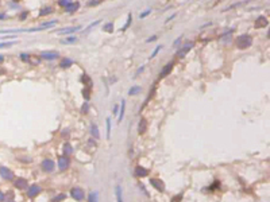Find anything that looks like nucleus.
<instances>
[{
	"mask_svg": "<svg viewBox=\"0 0 270 202\" xmlns=\"http://www.w3.org/2000/svg\"><path fill=\"white\" fill-rule=\"evenodd\" d=\"M115 193H116V199H118V202H123V197H122V187H120V186H116Z\"/></svg>",
	"mask_w": 270,
	"mask_h": 202,
	"instance_id": "25",
	"label": "nucleus"
},
{
	"mask_svg": "<svg viewBox=\"0 0 270 202\" xmlns=\"http://www.w3.org/2000/svg\"><path fill=\"white\" fill-rule=\"evenodd\" d=\"M103 31H105V32H113V23H111V22L105 23L104 26H103Z\"/></svg>",
	"mask_w": 270,
	"mask_h": 202,
	"instance_id": "24",
	"label": "nucleus"
},
{
	"mask_svg": "<svg viewBox=\"0 0 270 202\" xmlns=\"http://www.w3.org/2000/svg\"><path fill=\"white\" fill-rule=\"evenodd\" d=\"M150 12H151V10H150V8H148V10L143 11V12H142V13H140V15H139V18H140V19L146 18V16H147V15H148V13H150Z\"/></svg>",
	"mask_w": 270,
	"mask_h": 202,
	"instance_id": "38",
	"label": "nucleus"
},
{
	"mask_svg": "<svg viewBox=\"0 0 270 202\" xmlns=\"http://www.w3.org/2000/svg\"><path fill=\"white\" fill-rule=\"evenodd\" d=\"M181 39H182V38H181V37H180V38H177V39H176L174 42H173V47H177V46L181 43Z\"/></svg>",
	"mask_w": 270,
	"mask_h": 202,
	"instance_id": "42",
	"label": "nucleus"
},
{
	"mask_svg": "<svg viewBox=\"0 0 270 202\" xmlns=\"http://www.w3.org/2000/svg\"><path fill=\"white\" fill-rule=\"evenodd\" d=\"M92 86L93 85H88V86H85V88L81 90V93H82V96H84V98H85V101H88L89 98H91V89H92Z\"/></svg>",
	"mask_w": 270,
	"mask_h": 202,
	"instance_id": "18",
	"label": "nucleus"
},
{
	"mask_svg": "<svg viewBox=\"0 0 270 202\" xmlns=\"http://www.w3.org/2000/svg\"><path fill=\"white\" fill-rule=\"evenodd\" d=\"M40 166H42V170L45 172H53L56 164H54V162L51 160V159H45V160L40 163Z\"/></svg>",
	"mask_w": 270,
	"mask_h": 202,
	"instance_id": "6",
	"label": "nucleus"
},
{
	"mask_svg": "<svg viewBox=\"0 0 270 202\" xmlns=\"http://www.w3.org/2000/svg\"><path fill=\"white\" fill-rule=\"evenodd\" d=\"M97 3H99V1H96V0H93V1H89V3H88V5H96Z\"/></svg>",
	"mask_w": 270,
	"mask_h": 202,
	"instance_id": "48",
	"label": "nucleus"
},
{
	"mask_svg": "<svg viewBox=\"0 0 270 202\" xmlns=\"http://www.w3.org/2000/svg\"><path fill=\"white\" fill-rule=\"evenodd\" d=\"M146 129H147V120L145 117H142L139 121V125H138V133L143 135L146 132Z\"/></svg>",
	"mask_w": 270,
	"mask_h": 202,
	"instance_id": "15",
	"label": "nucleus"
},
{
	"mask_svg": "<svg viewBox=\"0 0 270 202\" xmlns=\"http://www.w3.org/2000/svg\"><path fill=\"white\" fill-rule=\"evenodd\" d=\"M119 113V107H115L113 108V115H118Z\"/></svg>",
	"mask_w": 270,
	"mask_h": 202,
	"instance_id": "46",
	"label": "nucleus"
},
{
	"mask_svg": "<svg viewBox=\"0 0 270 202\" xmlns=\"http://www.w3.org/2000/svg\"><path fill=\"white\" fill-rule=\"evenodd\" d=\"M2 39H3V40H8V39H16V35H14V34H10V35H7V37H3Z\"/></svg>",
	"mask_w": 270,
	"mask_h": 202,
	"instance_id": "39",
	"label": "nucleus"
},
{
	"mask_svg": "<svg viewBox=\"0 0 270 202\" xmlns=\"http://www.w3.org/2000/svg\"><path fill=\"white\" fill-rule=\"evenodd\" d=\"M111 137V117H107V139Z\"/></svg>",
	"mask_w": 270,
	"mask_h": 202,
	"instance_id": "29",
	"label": "nucleus"
},
{
	"mask_svg": "<svg viewBox=\"0 0 270 202\" xmlns=\"http://www.w3.org/2000/svg\"><path fill=\"white\" fill-rule=\"evenodd\" d=\"M254 24H255V27H256V28H262V27H266V26H269V20H267V18H266V16H263V15H259L258 18L255 19V22H254Z\"/></svg>",
	"mask_w": 270,
	"mask_h": 202,
	"instance_id": "9",
	"label": "nucleus"
},
{
	"mask_svg": "<svg viewBox=\"0 0 270 202\" xmlns=\"http://www.w3.org/2000/svg\"><path fill=\"white\" fill-rule=\"evenodd\" d=\"M131 20H132V16H131V13H128V16H127V22H126V24L122 27V31H126V30L128 28L130 24H131Z\"/></svg>",
	"mask_w": 270,
	"mask_h": 202,
	"instance_id": "27",
	"label": "nucleus"
},
{
	"mask_svg": "<svg viewBox=\"0 0 270 202\" xmlns=\"http://www.w3.org/2000/svg\"><path fill=\"white\" fill-rule=\"evenodd\" d=\"M173 66H174V62H169L167 65H165L164 69H162V72L159 73V78H165V77H167V74H170V73H172Z\"/></svg>",
	"mask_w": 270,
	"mask_h": 202,
	"instance_id": "11",
	"label": "nucleus"
},
{
	"mask_svg": "<svg viewBox=\"0 0 270 202\" xmlns=\"http://www.w3.org/2000/svg\"><path fill=\"white\" fill-rule=\"evenodd\" d=\"M194 46V43L193 42H186L184 46H181L180 48L177 50V53H176V57L177 58H184V57L186 55V54L189 53V51L192 50V47Z\"/></svg>",
	"mask_w": 270,
	"mask_h": 202,
	"instance_id": "2",
	"label": "nucleus"
},
{
	"mask_svg": "<svg viewBox=\"0 0 270 202\" xmlns=\"http://www.w3.org/2000/svg\"><path fill=\"white\" fill-rule=\"evenodd\" d=\"M68 132H69V131H68V129H65V131H64V136H68V135H69Z\"/></svg>",
	"mask_w": 270,
	"mask_h": 202,
	"instance_id": "52",
	"label": "nucleus"
},
{
	"mask_svg": "<svg viewBox=\"0 0 270 202\" xmlns=\"http://www.w3.org/2000/svg\"><path fill=\"white\" fill-rule=\"evenodd\" d=\"M15 43H16V40H11V42H2V43H0V48H3V47H10V46L15 45Z\"/></svg>",
	"mask_w": 270,
	"mask_h": 202,
	"instance_id": "31",
	"label": "nucleus"
},
{
	"mask_svg": "<svg viewBox=\"0 0 270 202\" xmlns=\"http://www.w3.org/2000/svg\"><path fill=\"white\" fill-rule=\"evenodd\" d=\"M19 57H20V59H22V61H24V62L30 61V55L27 53H20V55H19Z\"/></svg>",
	"mask_w": 270,
	"mask_h": 202,
	"instance_id": "34",
	"label": "nucleus"
},
{
	"mask_svg": "<svg viewBox=\"0 0 270 202\" xmlns=\"http://www.w3.org/2000/svg\"><path fill=\"white\" fill-rule=\"evenodd\" d=\"M88 109H89L88 102H84V105L81 107V113H86V112H88Z\"/></svg>",
	"mask_w": 270,
	"mask_h": 202,
	"instance_id": "36",
	"label": "nucleus"
},
{
	"mask_svg": "<svg viewBox=\"0 0 270 202\" xmlns=\"http://www.w3.org/2000/svg\"><path fill=\"white\" fill-rule=\"evenodd\" d=\"M69 164H70V159H69V156H66V155H61V156H58V168L61 170V171L66 170L68 167H69Z\"/></svg>",
	"mask_w": 270,
	"mask_h": 202,
	"instance_id": "4",
	"label": "nucleus"
},
{
	"mask_svg": "<svg viewBox=\"0 0 270 202\" xmlns=\"http://www.w3.org/2000/svg\"><path fill=\"white\" fill-rule=\"evenodd\" d=\"M251 45H253V38L248 34H242L239 37H236V39H235V46L238 48H242V50L251 47Z\"/></svg>",
	"mask_w": 270,
	"mask_h": 202,
	"instance_id": "1",
	"label": "nucleus"
},
{
	"mask_svg": "<svg viewBox=\"0 0 270 202\" xmlns=\"http://www.w3.org/2000/svg\"><path fill=\"white\" fill-rule=\"evenodd\" d=\"M61 42L62 43H74V42H77V38H76V37H69V38H66V39H62Z\"/></svg>",
	"mask_w": 270,
	"mask_h": 202,
	"instance_id": "30",
	"label": "nucleus"
},
{
	"mask_svg": "<svg viewBox=\"0 0 270 202\" xmlns=\"http://www.w3.org/2000/svg\"><path fill=\"white\" fill-rule=\"evenodd\" d=\"M73 154V147L70 143H65L64 144V155H72Z\"/></svg>",
	"mask_w": 270,
	"mask_h": 202,
	"instance_id": "23",
	"label": "nucleus"
},
{
	"mask_svg": "<svg viewBox=\"0 0 270 202\" xmlns=\"http://www.w3.org/2000/svg\"><path fill=\"white\" fill-rule=\"evenodd\" d=\"M5 74V69H3V67H0V75Z\"/></svg>",
	"mask_w": 270,
	"mask_h": 202,
	"instance_id": "50",
	"label": "nucleus"
},
{
	"mask_svg": "<svg viewBox=\"0 0 270 202\" xmlns=\"http://www.w3.org/2000/svg\"><path fill=\"white\" fill-rule=\"evenodd\" d=\"M77 10H78V3H69V4L65 7L66 12H76Z\"/></svg>",
	"mask_w": 270,
	"mask_h": 202,
	"instance_id": "20",
	"label": "nucleus"
},
{
	"mask_svg": "<svg viewBox=\"0 0 270 202\" xmlns=\"http://www.w3.org/2000/svg\"><path fill=\"white\" fill-rule=\"evenodd\" d=\"M143 69H145V66H140V67H139V69H138V72H136V73H135V77H138V75H139V74H140V73H142V72H143Z\"/></svg>",
	"mask_w": 270,
	"mask_h": 202,
	"instance_id": "44",
	"label": "nucleus"
},
{
	"mask_svg": "<svg viewBox=\"0 0 270 202\" xmlns=\"http://www.w3.org/2000/svg\"><path fill=\"white\" fill-rule=\"evenodd\" d=\"M0 177H2L3 179H5V180H12L15 175H14V172L11 171L10 168L2 166V167H0Z\"/></svg>",
	"mask_w": 270,
	"mask_h": 202,
	"instance_id": "5",
	"label": "nucleus"
},
{
	"mask_svg": "<svg viewBox=\"0 0 270 202\" xmlns=\"http://www.w3.org/2000/svg\"><path fill=\"white\" fill-rule=\"evenodd\" d=\"M3 62H4V55H2V54H0V63H3Z\"/></svg>",
	"mask_w": 270,
	"mask_h": 202,
	"instance_id": "51",
	"label": "nucleus"
},
{
	"mask_svg": "<svg viewBox=\"0 0 270 202\" xmlns=\"http://www.w3.org/2000/svg\"><path fill=\"white\" fill-rule=\"evenodd\" d=\"M4 198H5V195L2 193V191H0V202H2V201H4Z\"/></svg>",
	"mask_w": 270,
	"mask_h": 202,
	"instance_id": "47",
	"label": "nucleus"
},
{
	"mask_svg": "<svg viewBox=\"0 0 270 202\" xmlns=\"http://www.w3.org/2000/svg\"><path fill=\"white\" fill-rule=\"evenodd\" d=\"M69 3H70V0H58V4H59V5H62L64 8L66 7V5L69 4Z\"/></svg>",
	"mask_w": 270,
	"mask_h": 202,
	"instance_id": "37",
	"label": "nucleus"
},
{
	"mask_svg": "<svg viewBox=\"0 0 270 202\" xmlns=\"http://www.w3.org/2000/svg\"><path fill=\"white\" fill-rule=\"evenodd\" d=\"M176 15H177V13H173V15L170 16V18H167V19H166V23H167V22H170L172 19H174V18H176Z\"/></svg>",
	"mask_w": 270,
	"mask_h": 202,
	"instance_id": "45",
	"label": "nucleus"
},
{
	"mask_svg": "<svg viewBox=\"0 0 270 202\" xmlns=\"http://www.w3.org/2000/svg\"><path fill=\"white\" fill-rule=\"evenodd\" d=\"M40 58L46 59V61H54V59L59 58V53L54 50H45L40 53Z\"/></svg>",
	"mask_w": 270,
	"mask_h": 202,
	"instance_id": "3",
	"label": "nucleus"
},
{
	"mask_svg": "<svg viewBox=\"0 0 270 202\" xmlns=\"http://www.w3.org/2000/svg\"><path fill=\"white\" fill-rule=\"evenodd\" d=\"M81 27L80 26H77V27H68V28H62V30H58V34L59 35H66V34H73V32H76V31H78Z\"/></svg>",
	"mask_w": 270,
	"mask_h": 202,
	"instance_id": "16",
	"label": "nucleus"
},
{
	"mask_svg": "<svg viewBox=\"0 0 270 202\" xmlns=\"http://www.w3.org/2000/svg\"><path fill=\"white\" fill-rule=\"evenodd\" d=\"M14 185H15L16 189H20V190L28 187V182H27V179H24V178H16Z\"/></svg>",
	"mask_w": 270,
	"mask_h": 202,
	"instance_id": "13",
	"label": "nucleus"
},
{
	"mask_svg": "<svg viewBox=\"0 0 270 202\" xmlns=\"http://www.w3.org/2000/svg\"><path fill=\"white\" fill-rule=\"evenodd\" d=\"M27 16H28V12H22V15H20V18H19V19H20V20H24Z\"/></svg>",
	"mask_w": 270,
	"mask_h": 202,
	"instance_id": "43",
	"label": "nucleus"
},
{
	"mask_svg": "<svg viewBox=\"0 0 270 202\" xmlns=\"http://www.w3.org/2000/svg\"><path fill=\"white\" fill-rule=\"evenodd\" d=\"M139 92H140V86H132V88L128 90V94L130 96H134V94L139 93Z\"/></svg>",
	"mask_w": 270,
	"mask_h": 202,
	"instance_id": "28",
	"label": "nucleus"
},
{
	"mask_svg": "<svg viewBox=\"0 0 270 202\" xmlns=\"http://www.w3.org/2000/svg\"><path fill=\"white\" fill-rule=\"evenodd\" d=\"M124 110H126V101L123 100V101H122V105H120V109H119V119H118L119 123H120L124 117Z\"/></svg>",
	"mask_w": 270,
	"mask_h": 202,
	"instance_id": "21",
	"label": "nucleus"
},
{
	"mask_svg": "<svg viewBox=\"0 0 270 202\" xmlns=\"http://www.w3.org/2000/svg\"><path fill=\"white\" fill-rule=\"evenodd\" d=\"M65 194H59V195H57V197H54V199H51V202H61V201H64L65 199Z\"/></svg>",
	"mask_w": 270,
	"mask_h": 202,
	"instance_id": "33",
	"label": "nucleus"
},
{
	"mask_svg": "<svg viewBox=\"0 0 270 202\" xmlns=\"http://www.w3.org/2000/svg\"><path fill=\"white\" fill-rule=\"evenodd\" d=\"M157 39H158V35H153L151 38L146 39V43H151V42H154V40H157Z\"/></svg>",
	"mask_w": 270,
	"mask_h": 202,
	"instance_id": "40",
	"label": "nucleus"
},
{
	"mask_svg": "<svg viewBox=\"0 0 270 202\" xmlns=\"http://www.w3.org/2000/svg\"><path fill=\"white\" fill-rule=\"evenodd\" d=\"M40 186H38V185H32V186H30V187H27V195L30 197V198H32V197H35V195H38V194L40 193Z\"/></svg>",
	"mask_w": 270,
	"mask_h": 202,
	"instance_id": "12",
	"label": "nucleus"
},
{
	"mask_svg": "<svg viewBox=\"0 0 270 202\" xmlns=\"http://www.w3.org/2000/svg\"><path fill=\"white\" fill-rule=\"evenodd\" d=\"M81 82L86 83V85H93V83H92V81H91V78H89V75H88V74H82V75H81Z\"/></svg>",
	"mask_w": 270,
	"mask_h": 202,
	"instance_id": "26",
	"label": "nucleus"
},
{
	"mask_svg": "<svg viewBox=\"0 0 270 202\" xmlns=\"http://www.w3.org/2000/svg\"><path fill=\"white\" fill-rule=\"evenodd\" d=\"M70 195L76 199V201H82L84 199V191L81 187H73L70 190Z\"/></svg>",
	"mask_w": 270,
	"mask_h": 202,
	"instance_id": "7",
	"label": "nucleus"
},
{
	"mask_svg": "<svg viewBox=\"0 0 270 202\" xmlns=\"http://www.w3.org/2000/svg\"><path fill=\"white\" fill-rule=\"evenodd\" d=\"M100 132H99V127H97V124L96 123H92L91 124V135L94 137V139H99V136H100Z\"/></svg>",
	"mask_w": 270,
	"mask_h": 202,
	"instance_id": "17",
	"label": "nucleus"
},
{
	"mask_svg": "<svg viewBox=\"0 0 270 202\" xmlns=\"http://www.w3.org/2000/svg\"><path fill=\"white\" fill-rule=\"evenodd\" d=\"M12 1H19V0H12Z\"/></svg>",
	"mask_w": 270,
	"mask_h": 202,
	"instance_id": "53",
	"label": "nucleus"
},
{
	"mask_svg": "<svg viewBox=\"0 0 270 202\" xmlns=\"http://www.w3.org/2000/svg\"><path fill=\"white\" fill-rule=\"evenodd\" d=\"M161 48H162V46H161V45H159V46H157V47H155V48H154V51H153V53H151V54H150V59H153V58H154V57H155V55H157V54H158V53H159V51H161Z\"/></svg>",
	"mask_w": 270,
	"mask_h": 202,
	"instance_id": "32",
	"label": "nucleus"
},
{
	"mask_svg": "<svg viewBox=\"0 0 270 202\" xmlns=\"http://www.w3.org/2000/svg\"><path fill=\"white\" fill-rule=\"evenodd\" d=\"M53 12V7H50V5H45V7H42L39 10V16H46L49 15V13Z\"/></svg>",
	"mask_w": 270,
	"mask_h": 202,
	"instance_id": "19",
	"label": "nucleus"
},
{
	"mask_svg": "<svg viewBox=\"0 0 270 202\" xmlns=\"http://www.w3.org/2000/svg\"><path fill=\"white\" fill-rule=\"evenodd\" d=\"M100 22H101V20H94L93 23H91V24H89V26H88V28H86V30H85V31H84V32H88V31H89V30H91V28H93L94 26H97V24H99Z\"/></svg>",
	"mask_w": 270,
	"mask_h": 202,
	"instance_id": "35",
	"label": "nucleus"
},
{
	"mask_svg": "<svg viewBox=\"0 0 270 202\" xmlns=\"http://www.w3.org/2000/svg\"><path fill=\"white\" fill-rule=\"evenodd\" d=\"M150 183H151V186H153L155 190H158V191H165V183L162 182L161 179H157V178H151L150 179Z\"/></svg>",
	"mask_w": 270,
	"mask_h": 202,
	"instance_id": "8",
	"label": "nucleus"
},
{
	"mask_svg": "<svg viewBox=\"0 0 270 202\" xmlns=\"http://www.w3.org/2000/svg\"><path fill=\"white\" fill-rule=\"evenodd\" d=\"M88 201L89 202H99V193H97V191H91L88 195Z\"/></svg>",
	"mask_w": 270,
	"mask_h": 202,
	"instance_id": "22",
	"label": "nucleus"
},
{
	"mask_svg": "<svg viewBox=\"0 0 270 202\" xmlns=\"http://www.w3.org/2000/svg\"><path fill=\"white\" fill-rule=\"evenodd\" d=\"M73 63H74V61H73L72 58H62L61 61H59V67H61V69H69Z\"/></svg>",
	"mask_w": 270,
	"mask_h": 202,
	"instance_id": "14",
	"label": "nucleus"
},
{
	"mask_svg": "<svg viewBox=\"0 0 270 202\" xmlns=\"http://www.w3.org/2000/svg\"><path fill=\"white\" fill-rule=\"evenodd\" d=\"M5 18H7L5 13H0V20H3V19H5Z\"/></svg>",
	"mask_w": 270,
	"mask_h": 202,
	"instance_id": "49",
	"label": "nucleus"
},
{
	"mask_svg": "<svg viewBox=\"0 0 270 202\" xmlns=\"http://www.w3.org/2000/svg\"><path fill=\"white\" fill-rule=\"evenodd\" d=\"M181 199H182V194H178V195H176L174 198L172 199V202H180Z\"/></svg>",
	"mask_w": 270,
	"mask_h": 202,
	"instance_id": "41",
	"label": "nucleus"
},
{
	"mask_svg": "<svg viewBox=\"0 0 270 202\" xmlns=\"http://www.w3.org/2000/svg\"><path fill=\"white\" fill-rule=\"evenodd\" d=\"M134 174L136 178H145L148 175V170L145 168V167H142V166H136L134 170Z\"/></svg>",
	"mask_w": 270,
	"mask_h": 202,
	"instance_id": "10",
	"label": "nucleus"
}]
</instances>
